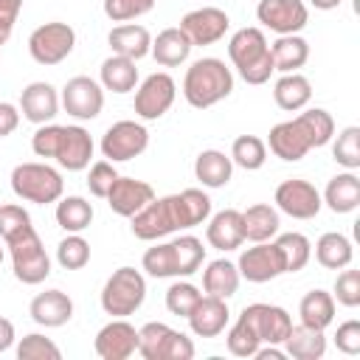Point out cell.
<instances>
[{"label": "cell", "mask_w": 360, "mask_h": 360, "mask_svg": "<svg viewBox=\"0 0 360 360\" xmlns=\"http://www.w3.org/2000/svg\"><path fill=\"white\" fill-rule=\"evenodd\" d=\"M56 262L65 270H82L90 262V242L82 233H68L56 245Z\"/></svg>", "instance_id": "60d3db41"}, {"label": "cell", "mask_w": 360, "mask_h": 360, "mask_svg": "<svg viewBox=\"0 0 360 360\" xmlns=\"http://www.w3.org/2000/svg\"><path fill=\"white\" fill-rule=\"evenodd\" d=\"M236 270H239L242 278H248L253 284H264V281H273L281 273H287L284 256H281L278 245L270 242V239L267 242H253V248H245L239 253Z\"/></svg>", "instance_id": "8fae6325"}, {"label": "cell", "mask_w": 360, "mask_h": 360, "mask_svg": "<svg viewBox=\"0 0 360 360\" xmlns=\"http://www.w3.org/2000/svg\"><path fill=\"white\" fill-rule=\"evenodd\" d=\"M59 104L62 101H59L56 87L48 84V82H31L20 93V112H22L25 121H31L37 127L39 124H51L56 118V112H59Z\"/></svg>", "instance_id": "d6986e66"}, {"label": "cell", "mask_w": 360, "mask_h": 360, "mask_svg": "<svg viewBox=\"0 0 360 360\" xmlns=\"http://www.w3.org/2000/svg\"><path fill=\"white\" fill-rule=\"evenodd\" d=\"M59 101L68 115H73L79 121H93V118H98V112L104 107V87L90 76H73L65 82Z\"/></svg>", "instance_id": "4fadbf2b"}, {"label": "cell", "mask_w": 360, "mask_h": 360, "mask_svg": "<svg viewBox=\"0 0 360 360\" xmlns=\"http://www.w3.org/2000/svg\"><path fill=\"white\" fill-rule=\"evenodd\" d=\"M332 158L346 166L349 172H354L360 166V127H346L340 129V135L332 143Z\"/></svg>", "instance_id": "7bdbcfd3"}, {"label": "cell", "mask_w": 360, "mask_h": 360, "mask_svg": "<svg viewBox=\"0 0 360 360\" xmlns=\"http://www.w3.org/2000/svg\"><path fill=\"white\" fill-rule=\"evenodd\" d=\"M93 222V205L84 197H59L56 200V225L65 233H82Z\"/></svg>", "instance_id": "8d00e7d4"}, {"label": "cell", "mask_w": 360, "mask_h": 360, "mask_svg": "<svg viewBox=\"0 0 360 360\" xmlns=\"http://www.w3.org/2000/svg\"><path fill=\"white\" fill-rule=\"evenodd\" d=\"M98 79H101V87L104 90H112V93H132L135 84H138V68H135V59H127V56H107L101 62V70H98Z\"/></svg>", "instance_id": "4dcf8cb0"}, {"label": "cell", "mask_w": 360, "mask_h": 360, "mask_svg": "<svg viewBox=\"0 0 360 360\" xmlns=\"http://www.w3.org/2000/svg\"><path fill=\"white\" fill-rule=\"evenodd\" d=\"M17 357L20 360H59L62 349L51 338L39 335V332H31L17 343Z\"/></svg>", "instance_id": "ee69618b"}, {"label": "cell", "mask_w": 360, "mask_h": 360, "mask_svg": "<svg viewBox=\"0 0 360 360\" xmlns=\"http://www.w3.org/2000/svg\"><path fill=\"white\" fill-rule=\"evenodd\" d=\"M104 200L118 217H135L146 202L155 200V188L146 180H135V177H121L118 174Z\"/></svg>", "instance_id": "44dd1931"}, {"label": "cell", "mask_w": 360, "mask_h": 360, "mask_svg": "<svg viewBox=\"0 0 360 360\" xmlns=\"http://www.w3.org/2000/svg\"><path fill=\"white\" fill-rule=\"evenodd\" d=\"M180 28L191 39V45H214L225 37V31L231 28V20L222 8L202 6V8H194V11L183 14Z\"/></svg>", "instance_id": "ac0fdd59"}, {"label": "cell", "mask_w": 360, "mask_h": 360, "mask_svg": "<svg viewBox=\"0 0 360 360\" xmlns=\"http://www.w3.org/2000/svg\"><path fill=\"white\" fill-rule=\"evenodd\" d=\"M273 200H276V208L292 219H312V217H318V211L323 205L321 191L309 180H301V177H290V180L278 183Z\"/></svg>", "instance_id": "5bb4252c"}, {"label": "cell", "mask_w": 360, "mask_h": 360, "mask_svg": "<svg viewBox=\"0 0 360 360\" xmlns=\"http://www.w3.org/2000/svg\"><path fill=\"white\" fill-rule=\"evenodd\" d=\"M14 338H17V335H14V323L0 315V352H8L11 343H14Z\"/></svg>", "instance_id": "11a10c76"}, {"label": "cell", "mask_w": 360, "mask_h": 360, "mask_svg": "<svg viewBox=\"0 0 360 360\" xmlns=\"http://www.w3.org/2000/svg\"><path fill=\"white\" fill-rule=\"evenodd\" d=\"M211 217V197L202 188H183L180 194L155 197L132 219V233L143 242H155L183 228L202 225Z\"/></svg>", "instance_id": "6da1fadb"}, {"label": "cell", "mask_w": 360, "mask_h": 360, "mask_svg": "<svg viewBox=\"0 0 360 360\" xmlns=\"http://www.w3.org/2000/svg\"><path fill=\"white\" fill-rule=\"evenodd\" d=\"M28 315L34 318V323H39L45 329H56L73 318V301L62 290H45V292H37L31 298Z\"/></svg>", "instance_id": "603a6c76"}, {"label": "cell", "mask_w": 360, "mask_h": 360, "mask_svg": "<svg viewBox=\"0 0 360 360\" xmlns=\"http://www.w3.org/2000/svg\"><path fill=\"white\" fill-rule=\"evenodd\" d=\"M0 264H3V245H0Z\"/></svg>", "instance_id": "91938a15"}, {"label": "cell", "mask_w": 360, "mask_h": 360, "mask_svg": "<svg viewBox=\"0 0 360 360\" xmlns=\"http://www.w3.org/2000/svg\"><path fill=\"white\" fill-rule=\"evenodd\" d=\"M17 127H20V107H14L8 101H0V138L11 135Z\"/></svg>", "instance_id": "f5cc1de1"}, {"label": "cell", "mask_w": 360, "mask_h": 360, "mask_svg": "<svg viewBox=\"0 0 360 360\" xmlns=\"http://www.w3.org/2000/svg\"><path fill=\"white\" fill-rule=\"evenodd\" d=\"M155 8V0H104V14L112 22H129Z\"/></svg>", "instance_id": "c3c4849f"}, {"label": "cell", "mask_w": 360, "mask_h": 360, "mask_svg": "<svg viewBox=\"0 0 360 360\" xmlns=\"http://www.w3.org/2000/svg\"><path fill=\"white\" fill-rule=\"evenodd\" d=\"M332 298L338 304L349 307V309L357 307L360 304V270H343V273H338Z\"/></svg>", "instance_id": "f907efd6"}, {"label": "cell", "mask_w": 360, "mask_h": 360, "mask_svg": "<svg viewBox=\"0 0 360 360\" xmlns=\"http://www.w3.org/2000/svg\"><path fill=\"white\" fill-rule=\"evenodd\" d=\"M8 253H11V267H14V278L22 284H42L51 276V256L45 253V245L39 239V233L34 231V225L28 231H22L20 236H14L11 242H6Z\"/></svg>", "instance_id": "52a82bcc"}, {"label": "cell", "mask_w": 360, "mask_h": 360, "mask_svg": "<svg viewBox=\"0 0 360 360\" xmlns=\"http://www.w3.org/2000/svg\"><path fill=\"white\" fill-rule=\"evenodd\" d=\"M200 290L191 284V281H174L169 290H166V309L172 312V315H180V318H186L191 309H194V304L200 301Z\"/></svg>", "instance_id": "f6af8a7d"}, {"label": "cell", "mask_w": 360, "mask_h": 360, "mask_svg": "<svg viewBox=\"0 0 360 360\" xmlns=\"http://www.w3.org/2000/svg\"><path fill=\"white\" fill-rule=\"evenodd\" d=\"M315 8H321V11H332V8H338L343 0H309Z\"/></svg>", "instance_id": "6f0895ef"}, {"label": "cell", "mask_w": 360, "mask_h": 360, "mask_svg": "<svg viewBox=\"0 0 360 360\" xmlns=\"http://www.w3.org/2000/svg\"><path fill=\"white\" fill-rule=\"evenodd\" d=\"M20 8H22V0H0V22L14 25V22H17Z\"/></svg>", "instance_id": "db71d44e"}, {"label": "cell", "mask_w": 360, "mask_h": 360, "mask_svg": "<svg viewBox=\"0 0 360 360\" xmlns=\"http://www.w3.org/2000/svg\"><path fill=\"white\" fill-rule=\"evenodd\" d=\"M298 318H301L304 326L323 332V329L335 321V298H332V292L318 290V287L309 290V292L301 298V304H298Z\"/></svg>", "instance_id": "836d02e7"}, {"label": "cell", "mask_w": 360, "mask_h": 360, "mask_svg": "<svg viewBox=\"0 0 360 360\" xmlns=\"http://www.w3.org/2000/svg\"><path fill=\"white\" fill-rule=\"evenodd\" d=\"M335 135V121L332 115L323 110V107H312V110H304L298 112L295 118L290 121H281L270 129L267 135V146L276 158L287 160V163H295L301 160L309 149H318V146H326Z\"/></svg>", "instance_id": "7a4b0ae2"}, {"label": "cell", "mask_w": 360, "mask_h": 360, "mask_svg": "<svg viewBox=\"0 0 360 360\" xmlns=\"http://www.w3.org/2000/svg\"><path fill=\"white\" fill-rule=\"evenodd\" d=\"M256 17L264 28L281 34H298L309 22V8L304 0H259Z\"/></svg>", "instance_id": "2e32d148"}, {"label": "cell", "mask_w": 360, "mask_h": 360, "mask_svg": "<svg viewBox=\"0 0 360 360\" xmlns=\"http://www.w3.org/2000/svg\"><path fill=\"white\" fill-rule=\"evenodd\" d=\"M253 357H259V360H284V357H287V354H284V352H281V349H276V346H273V343H267V346H264V349H262V346H259V349H256V354H253Z\"/></svg>", "instance_id": "9f6ffc18"}, {"label": "cell", "mask_w": 360, "mask_h": 360, "mask_svg": "<svg viewBox=\"0 0 360 360\" xmlns=\"http://www.w3.org/2000/svg\"><path fill=\"white\" fill-rule=\"evenodd\" d=\"M273 98H276V104H278L284 112H298V110H304V107L309 104V98H312V84H309V79L301 76L298 70H295V73H284V76L276 82V87H273Z\"/></svg>", "instance_id": "1f68e13d"}, {"label": "cell", "mask_w": 360, "mask_h": 360, "mask_svg": "<svg viewBox=\"0 0 360 360\" xmlns=\"http://www.w3.org/2000/svg\"><path fill=\"white\" fill-rule=\"evenodd\" d=\"M205 239H208L211 248H217V250H222V253L236 250V248L245 242L242 211H236V208H222V211H217V214L208 219Z\"/></svg>", "instance_id": "cb8c5ba5"}, {"label": "cell", "mask_w": 360, "mask_h": 360, "mask_svg": "<svg viewBox=\"0 0 360 360\" xmlns=\"http://www.w3.org/2000/svg\"><path fill=\"white\" fill-rule=\"evenodd\" d=\"M11 28H14V25H8V22H0V48L8 42V37H11Z\"/></svg>", "instance_id": "680465c9"}, {"label": "cell", "mask_w": 360, "mask_h": 360, "mask_svg": "<svg viewBox=\"0 0 360 360\" xmlns=\"http://www.w3.org/2000/svg\"><path fill=\"white\" fill-rule=\"evenodd\" d=\"M138 354L143 360H191L194 343L188 335L160 321H149L138 329Z\"/></svg>", "instance_id": "ba28073f"}, {"label": "cell", "mask_w": 360, "mask_h": 360, "mask_svg": "<svg viewBox=\"0 0 360 360\" xmlns=\"http://www.w3.org/2000/svg\"><path fill=\"white\" fill-rule=\"evenodd\" d=\"M186 318H188V326L197 338H217L225 332L228 318H231L228 301L217 298V295H200V301L194 304V309Z\"/></svg>", "instance_id": "7402d4cb"}, {"label": "cell", "mask_w": 360, "mask_h": 360, "mask_svg": "<svg viewBox=\"0 0 360 360\" xmlns=\"http://www.w3.org/2000/svg\"><path fill=\"white\" fill-rule=\"evenodd\" d=\"M352 256H354V248H352L349 236H343L338 231H329V233H323L315 242V259L326 270H343V267H349L352 264Z\"/></svg>", "instance_id": "d590c367"}, {"label": "cell", "mask_w": 360, "mask_h": 360, "mask_svg": "<svg viewBox=\"0 0 360 360\" xmlns=\"http://www.w3.org/2000/svg\"><path fill=\"white\" fill-rule=\"evenodd\" d=\"M231 90H233V73L217 56H202L191 62V68L183 76V96L197 110L214 107L217 101L228 98Z\"/></svg>", "instance_id": "3957f363"}, {"label": "cell", "mask_w": 360, "mask_h": 360, "mask_svg": "<svg viewBox=\"0 0 360 360\" xmlns=\"http://www.w3.org/2000/svg\"><path fill=\"white\" fill-rule=\"evenodd\" d=\"M76 45V31L68 22H45L31 31L28 37V53L39 65H59L73 53Z\"/></svg>", "instance_id": "9c48e42d"}, {"label": "cell", "mask_w": 360, "mask_h": 360, "mask_svg": "<svg viewBox=\"0 0 360 360\" xmlns=\"http://www.w3.org/2000/svg\"><path fill=\"white\" fill-rule=\"evenodd\" d=\"M115 177H118V172H115V166H112L107 158H104V160H96V163L90 166V172H87V188H90V194L98 197V200H104V197L110 194Z\"/></svg>", "instance_id": "681fc988"}, {"label": "cell", "mask_w": 360, "mask_h": 360, "mask_svg": "<svg viewBox=\"0 0 360 360\" xmlns=\"http://www.w3.org/2000/svg\"><path fill=\"white\" fill-rule=\"evenodd\" d=\"M143 270L152 276V278H177V264H174V250H172V242H163V245H155L143 253L141 259Z\"/></svg>", "instance_id": "b9f144b4"}, {"label": "cell", "mask_w": 360, "mask_h": 360, "mask_svg": "<svg viewBox=\"0 0 360 360\" xmlns=\"http://www.w3.org/2000/svg\"><path fill=\"white\" fill-rule=\"evenodd\" d=\"M172 250H174V264H177V278L194 276L205 259V248L197 236L183 233L177 239H172Z\"/></svg>", "instance_id": "74e56055"}, {"label": "cell", "mask_w": 360, "mask_h": 360, "mask_svg": "<svg viewBox=\"0 0 360 360\" xmlns=\"http://www.w3.org/2000/svg\"><path fill=\"white\" fill-rule=\"evenodd\" d=\"M149 146V129L138 121H115L104 135H101V155L110 163H121V160H132L138 155H143Z\"/></svg>", "instance_id": "30bf717a"}, {"label": "cell", "mask_w": 360, "mask_h": 360, "mask_svg": "<svg viewBox=\"0 0 360 360\" xmlns=\"http://www.w3.org/2000/svg\"><path fill=\"white\" fill-rule=\"evenodd\" d=\"M228 56H231L236 73L242 76V82H248V84L270 82L273 56H270V45H267V37L262 28H239L228 39Z\"/></svg>", "instance_id": "277c9868"}, {"label": "cell", "mask_w": 360, "mask_h": 360, "mask_svg": "<svg viewBox=\"0 0 360 360\" xmlns=\"http://www.w3.org/2000/svg\"><path fill=\"white\" fill-rule=\"evenodd\" d=\"M276 245H278V250H281V256H284L287 273H298V270L307 267V262H309V256H312V245H309V239H307L304 233H298V231L278 233Z\"/></svg>", "instance_id": "ab89813d"}, {"label": "cell", "mask_w": 360, "mask_h": 360, "mask_svg": "<svg viewBox=\"0 0 360 360\" xmlns=\"http://www.w3.org/2000/svg\"><path fill=\"white\" fill-rule=\"evenodd\" d=\"M270 56H273V70L295 73L309 59V42L304 37H298V34H281L270 45Z\"/></svg>", "instance_id": "f1b7e54d"}, {"label": "cell", "mask_w": 360, "mask_h": 360, "mask_svg": "<svg viewBox=\"0 0 360 360\" xmlns=\"http://www.w3.org/2000/svg\"><path fill=\"white\" fill-rule=\"evenodd\" d=\"M107 42L112 48V53L118 56H127V59H143L152 48V34L143 28V25H135V22H124V25H115L110 34H107Z\"/></svg>", "instance_id": "4316f807"}, {"label": "cell", "mask_w": 360, "mask_h": 360, "mask_svg": "<svg viewBox=\"0 0 360 360\" xmlns=\"http://www.w3.org/2000/svg\"><path fill=\"white\" fill-rule=\"evenodd\" d=\"M28 228H31V217L22 205H14V202L0 205V239L3 242H11L14 236H20Z\"/></svg>", "instance_id": "7dc6e473"}, {"label": "cell", "mask_w": 360, "mask_h": 360, "mask_svg": "<svg viewBox=\"0 0 360 360\" xmlns=\"http://www.w3.org/2000/svg\"><path fill=\"white\" fill-rule=\"evenodd\" d=\"M146 298V278L135 267H118L101 287V309L112 318H127L141 309Z\"/></svg>", "instance_id": "8992f818"}, {"label": "cell", "mask_w": 360, "mask_h": 360, "mask_svg": "<svg viewBox=\"0 0 360 360\" xmlns=\"http://www.w3.org/2000/svg\"><path fill=\"white\" fill-rule=\"evenodd\" d=\"M90 158H93V138H90V132L84 127H79V124L62 127L53 160L62 169H68V172H82V169L90 166Z\"/></svg>", "instance_id": "ffe728a7"}, {"label": "cell", "mask_w": 360, "mask_h": 360, "mask_svg": "<svg viewBox=\"0 0 360 360\" xmlns=\"http://www.w3.org/2000/svg\"><path fill=\"white\" fill-rule=\"evenodd\" d=\"M231 160L245 172H256L267 160V143L259 135H239L231 146Z\"/></svg>", "instance_id": "f35d334b"}, {"label": "cell", "mask_w": 360, "mask_h": 360, "mask_svg": "<svg viewBox=\"0 0 360 360\" xmlns=\"http://www.w3.org/2000/svg\"><path fill=\"white\" fill-rule=\"evenodd\" d=\"M231 174H233V160H231V155H225L219 149H205L194 160V177L205 188H222V186H228Z\"/></svg>", "instance_id": "f546056e"}, {"label": "cell", "mask_w": 360, "mask_h": 360, "mask_svg": "<svg viewBox=\"0 0 360 360\" xmlns=\"http://www.w3.org/2000/svg\"><path fill=\"white\" fill-rule=\"evenodd\" d=\"M93 349L101 360H127L138 352V329L127 318H112L98 329Z\"/></svg>", "instance_id": "e0dca14e"}, {"label": "cell", "mask_w": 360, "mask_h": 360, "mask_svg": "<svg viewBox=\"0 0 360 360\" xmlns=\"http://www.w3.org/2000/svg\"><path fill=\"white\" fill-rule=\"evenodd\" d=\"M242 225H245V239L250 242H267L278 233V211L267 202H256L242 211Z\"/></svg>", "instance_id": "e575fe53"}, {"label": "cell", "mask_w": 360, "mask_h": 360, "mask_svg": "<svg viewBox=\"0 0 360 360\" xmlns=\"http://www.w3.org/2000/svg\"><path fill=\"white\" fill-rule=\"evenodd\" d=\"M239 318L253 329V335L259 338V343H284L290 326H292V318L284 307H276V304H248Z\"/></svg>", "instance_id": "9a60e30c"}, {"label": "cell", "mask_w": 360, "mask_h": 360, "mask_svg": "<svg viewBox=\"0 0 360 360\" xmlns=\"http://www.w3.org/2000/svg\"><path fill=\"white\" fill-rule=\"evenodd\" d=\"M177 96V84L169 73H152L141 82V87L135 90V115L143 121H158L169 112V107L174 104Z\"/></svg>", "instance_id": "7c38bea8"}, {"label": "cell", "mask_w": 360, "mask_h": 360, "mask_svg": "<svg viewBox=\"0 0 360 360\" xmlns=\"http://www.w3.org/2000/svg\"><path fill=\"white\" fill-rule=\"evenodd\" d=\"M329 211L335 214H349L360 205V177L354 172H343V174H335L326 188H323V197H321Z\"/></svg>", "instance_id": "83f0119b"}, {"label": "cell", "mask_w": 360, "mask_h": 360, "mask_svg": "<svg viewBox=\"0 0 360 360\" xmlns=\"http://www.w3.org/2000/svg\"><path fill=\"white\" fill-rule=\"evenodd\" d=\"M239 281H242V276H239L236 264L228 262V259H214L202 270V287H205V292L208 295H217V298H225V301L231 295H236Z\"/></svg>", "instance_id": "d6a6232c"}, {"label": "cell", "mask_w": 360, "mask_h": 360, "mask_svg": "<svg viewBox=\"0 0 360 360\" xmlns=\"http://www.w3.org/2000/svg\"><path fill=\"white\" fill-rule=\"evenodd\" d=\"M11 191L25 202L48 205L62 197L65 180L53 166L28 160V163H17L11 169Z\"/></svg>", "instance_id": "5b68a950"}, {"label": "cell", "mask_w": 360, "mask_h": 360, "mask_svg": "<svg viewBox=\"0 0 360 360\" xmlns=\"http://www.w3.org/2000/svg\"><path fill=\"white\" fill-rule=\"evenodd\" d=\"M191 48H194L191 39L183 34L180 25H174V28H163V31L152 39L149 53L155 56L158 65H163V68H177V65H183V62L188 59Z\"/></svg>", "instance_id": "d4e9b609"}, {"label": "cell", "mask_w": 360, "mask_h": 360, "mask_svg": "<svg viewBox=\"0 0 360 360\" xmlns=\"http://www.w3.org/2000/svg\"><path fill=\"white\" fill-rule=\"evenodd\" d=\"M335 346L338 352L343 354H360V321L352 318V321H343L335 332Z\"/></svg>", "instance_id": "816d5d0a"}, {"label": "cell", "mask_w": 360, "mask_h": 360, "mask_svg": "<svg viewBox=\"0 0 360 360\" xmlns=\"http://www.w3.org/2000/svg\"><path fill=\"white\" fill-rule=\"evenodd\" d=\"M225 346H228V352H231L233 357H253L262 343H259V338L253 335V329H250L242 318H236V323H233V326L228 329V335H225Z\"/></svg>", "instance_id": "bcb514c9"}, {"label": "cell", "mask_w": 360, "mask_h": 360, "mask_svg": "<svg viewBox=\"0 0 360 360\" xmlns=\"http://www.w3.org/2000/svg\"><path fill=\"white\" fill-rule=\"evenodd\" d=\"M284 354L292 360H321L326 354V338L321 329H309L304 323H292L284 338Z\"/></svg>", "instance_id": "484cf974"}]
</instances>
